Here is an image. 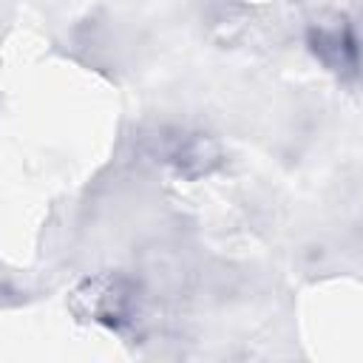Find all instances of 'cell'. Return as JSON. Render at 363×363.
Returning <instances> with one entry per match:
<instances>
[{
    "label": "cell",
    "instance_id": "6da1fadb",
    "mask_svg": "<svg viewBox=\"0 0 363 363\" xmlns=\"http://www.w3.org/2000/svg\"><path fill=\"white\" fill-rule=\"evenodd\" d=\"M312 60L337 79H354L363 68V37L357 23L340 9H320L303 26Z\"/></svg>",
    "mask_w": 363,
    "mask_h": 363
},
{
    "label": "cell",
    "instance_id": "7a4b0ae2",
    "mask_svg": "<svg viewBox=\"0 0 363 363\" xmlns=\"http://www.w3.org/2000/svg\"><path fill=\"white\" fill-rule=\"evenodd\" d=\"M68 306L79 320L108 332H125L139 315V289L122 272H99L71 292Z\"/></svg>",
    "mask_w": 363,
    "mask_h": 363
},
{
    "label": "cell",
    "instance_id": "3957f363",
    "mask_svg": "<svg viewBox=\"0 0 363 363\" xmlns=\"http://www.w3.org/2000/svg\"><path fill=\"white\" fill-rule=\"evenodd\" d=\"M150 156L182 182H201L224 167V147L213 133L193 128H159Z\"/></svg>",
    "mask_w": 363,
    "mask_h": 363
}]
</instances>
